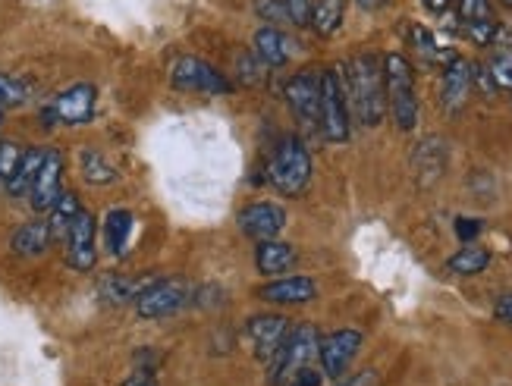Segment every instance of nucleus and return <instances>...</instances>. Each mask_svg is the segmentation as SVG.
<instances>
[{"mask_svg": "<svg viewBox=\"0 0 512 386\" xmlns=\"http://www.w3.org/2000/svg\"><path fill=\"white\" fill-rule=\"evenodd\" d=\"M384 88L387 110L399 132H412L418 126V95H415V70L403 54H387L384 60Z\"/></svg>", "mask_w": 512, "mask_h": 386, "instance_id": "2", "label": "nucleus"}, {"mask_svg": "<svg viewBox=\"0 0 512 386\" xmlns=\"http://www.w3.org/2000/svg\"><path fill=\"white\" fill-rule=\"evenodd\" d=\"M158 280V277H120V274H107L104 280H101V286H98V292H101V299L107 302V305H129V302H136L139 295Z\"/></svg>", "mask_w": 512, "mask_h": 386, "instance_id": "20", "label": "nucleus"}, {"mask_svg": "<svg viewBox=\"0 0 512 386\" xmlns=\"http://www.w3.org/2000/svg\"><path fill=\"white\" fill-rule=\"evenodd\" d=\"M362 10H368V13H374V10H384L387 7V0H355Z\"/></svg>", "mask_w": 512, "mask_h": 386, "instance_id": "42", "label": "nucleus"}, {"mask_svg": "<svg viewBox=\"0 0 512 386\" xmlns=\"http://www.w3.org/2000/svg\"><path fill=\"white\" fill-rule=\"evenodd\" d=\"M459 16L462 22L491 19V4H487V0H459Z\"/></svg>", "mask_w": 512, "mask_h": 386, "instance_id": "34", "label": "nucleus"}, {"mask_svg": "<svg viewBox=\"0 0 512 386\" xmlns=\"http://www.w3.org/2000/svg\"><path fill=\"white\" fill-rule=\"evenodd\" d=\"M286 101L296 120L308 129H321V73L302 70L286 82Z\"/></svg>", "mask_w": 512, "mask_h": 386, "instance_id": "8", "label": "nucleus"}, {"mask_svg": "<svg viewBox=\"0 0 512 386\" xmlns=\"http://www.w3.org/2000/svg\"><path fill=\"white\" fill-rule=\"evenodd\" d=\"M296 51H299V44L277 26H261L255 32V57L264 66H283Z\"/></svg>", "mask_w": 512, "mask_h": 386, "instance_id": "18", "label": "nucleus"}, {"mask_svg": "<svg viewBox=\"0 0 512 386\" xmlns=\"http://www.w3.org/2000/svg\"><path fill=\"white\" fill-rule=\"evenodd\" d=\"M318 295V283L311 277H280L258 289V299L267 305H305Z\"/></svg>", "mask_w": 512, "mask_h": 386, "instance_id": "17", "label": "nucleus"}, {"mask_svg": "<svg viewBox=\"0 0 512 386\" xmlns=\"http://www.w3.org/2000/svg\"><path fill=\"white\" fill-rule=\"evenodd\" d=\"M481 220H472V217H459L456 220V236L462 239V242H472V239H478L481 236Z\"/></svg>", "mask_w": 512, "mask_h": 386, "instance_id": "38", "label": "nucleus"}, {"mask_svg": "<svg viewBox=\"0 0 512 386\" xmlns=\"http://www.w3.org/2000/svg\"><path fill=\"white\" fill-rule=\"evenodd\" d=\"M170 79L180 92H195V95H227L230 92L227 76H220L202 57H180L173 63Z\"/></svg>", "mask_w": 512, "mask_h": 386, "instance_id": "7", "label": "nucleus"}, {"mask_svg": "<svg viewBox=\"0 0 512 386\" xmlns=\"http://www.w3.org/2000/svg\"><path fill=\"white\" fill-rule=\"evenodd\" d=\"M267 179H271V186L280 195H289V198H296V195H302L308 189V183H311V154L302 145V139L289 135V139H283L274 148L271 164H267Z\"/></svg>", "mask_w": 512, "mask_h": 386, "instance_id": "3", "label": "nucleus"}, {"mask_svg": "<svg viewBox=\"0 0 512 386\" xmlns=\"http://www.w3.org/2000/svg\"><path fill=\"white\" fill-rule=\"evenodd\" d=\"M299 261L296 248L286 245L280 239H267V242H258V252H255V267L261 270L264 277H277V274H286V270H293Z\"/></svg>", "mask_w": 512, "mask_h": 386, "instance_id": "19", "label": "nucleus"}, {"mask_svg": "<svg viewBox=\"0 0 512 386\" xmlns=\"http://www.w3.org/2000/svg\"><path fill=\"white\" fill-rule=\"evenodd\" d=\"M79 170L85 176V183H92V186H107V183H114L117 179V170L114 164L107 161V157L95 148H82L79 151Z\"/></svg>", "mask_w": 512, "mask_h": 386, "instance_id": "24", "label": "nucleus"}, {"mask_svg": "<svg viewBox=\"0 0 512 386\" xmlns=\"http://www.w3.org/2000/svg\"><path fill=\"white\" fill-rule=\"evenodd\" d=\"M132 226H136V217H132L126 208L110 211L104 220V242H107V252L110 255H123L126 252V242L132 236Z\"/></svg>", "mask_w": 512, "mask_h": 386, "instance_id": "23", "label": "nucleus"}, {"mask_svg": "<svg viewBox=\"0 0 512 386\" xmlns=\"http://www.w3.org/2000/svg\"><path fill=\"white\" fill-rule=\"evenodd\" d=\"M79 211H82V208H79V198H76L73 192H63V195L57 198V204L51 208V220H48V226H51V239H66V233H70V226H73V220H76Z\"/></svg>", "mask_w": 512, "mask_h": 386, "instance_id": "27", "label": "nucleus"}, {"mask_svg": "<svg viewBox=\"0 0 512 386\" xmlns=\"http://www.w3.org/2000/svg\"><path fill=\"white\" fill-rule=\"evenodd\" d=\"M236 70L239 73H246V82H258V76H261V70H264V63L255 57V51L252 54H242V57H236Z\"/></svg>", "mask_w": 512, "mask_h": 386, "instance_id": "36", "label": "nucleus"}, {"mask_svg": "<svg viewBox=\"0 0 512 386\" xmlns=\"http://www.w3.org/2000/svg\"><path fill=\"white\" fill-rule=\"evenodd\" d=\"M26 98H29V82L0 73V107H19L26 104Z\"/></svg>", "mask_w": 512, "mask_h": 386, "instance_id": "29", "label": "nucleus"}, {"mask_svg": "<svg viewBox=\"0 0 512 386\" xmlns=\"http://www.w3.org/2000/svg\"><path fill=\"white\" fill-rule=\"evenodd\" d=\"M409 38H412V44H415V51L425 57V60H431V63H453L456 60V54L453 51H447V48H440V44L434 41V35L425 29V26H412L409 29Z\"/></svg>", "mask_w": 512, "mask_h": 386, "instance_id": "28", "label": "nucleus"}, {"mask_svg": "<svg viewBox=\"0 0 512 386\" xmlns=\"http://www.w3.org/2000/svg\"><path fill=\"white\" fill-rule=\"evenodd\" d=\"M503 4H506V7H512V0H503Z\"/></svg>", "mask_w": 512, "mask_h": 386, "instance_id": "45", "label": "nucleus"}, {"mask_svg": "<svg viewBox=\"0 0 512 386\" xmlns=\"http://www.w3.org/2000/svg\"><path fill=\"white\" fill-rule=\"evenodd\" d=\"M95 101H98L95 85L79 82L73 88H66V92H60L54 101H48V107L41 110V117L48 126H82L95 117Z\"/></svg>", "mask_w": 512, "mask_h": 386, "instance_id": "6", "label": "nucleus"}, {"mask_svg": "<svg viewBox=\"0 0 512 386\" xmlns=\"http://www.w3.org/2000/svg\"><path fill=\"white\" fill-rule=\"evenodd\" d=\"M321 135L333 145L349 142L352 126H349V104L337 70L321 73Z\"/></svg>", "mask_w": 512, "mask_h": 386, "instance_id": "5", "label": "nucleus"}, {"mask_svg": "<svg viewBox=\"0 0 512 386\" xmlns=\"http://www.w3.org/2000/svg\"><path fill=\"white\" fill-rule=\"evenodd\" d=\"M475 88V66L469 60L456 57L453 63L443 66V82H440V107L447 113H459L469 104V95Z\"/></svg>", "mask_w": 512, "mask_h": 386, "instance_id": "15", "label": "nucleus"}, {"mask_svg": "<svg viewBox=\"0 0 512 386\" xmlns=\"http://www.w3.org/2000/svg\"><path fill=\"white\" fill-rule=\"evenodd\" d=\"M95 236H98V223L88 211H79L70 233H66V264L79 274L92 270L98 261V248H95Z\"/></svg>", "mask_w": 512, "mask_h": 386, "instance_id": "11", "label": "nucleus"}, {"mask_svg": "<svg viewBox=\"0 0 512 386\" xmlns=\"http://www.w3.org/2000/svg\"><path fill=\"white\" fill-rule=\"evenodd\" d=\"M340 82L346 92V104L362 126L374 129L387 117V88H384V63L374 54H355L346 66H340Z\"/></svg>", "mask_w": 512, "mask_h": 386, "instance_id": "1", "label": "nucleus"}, {"mask_svg": "<svg viewBox=\"0 0 512 386\" xmlns=\"http://www.w3.org/2000/svg\"><path fill=\"white\" fill-rule=\"evenodd\" d=\"M22 154H26V148H19L16 142H0V186H7L13 179Z\"/></svg>", "mask_w": 512, "mask_h": 386, "instance_id": "33", "label": "nucleus"}, {"mask_svg": "<svg viewBox=\"0 0 512 386\" xmlns=\"http://www.w3.org/2000/svg\"><path fill=\"white\" fill-rule=\"evenodd\" d=\"M318 346H321V336L311 324L289 327V336L283 339V346L277 349V355L271 361H267V377H271V383L283 386L296 371L308 368L311 361L318 358Z\"/></svg>", "mask_w": 512, "mask_h": 386, "instance_id": "4", "label": "nucleus"}, {"mask_svg": "<svg viewBox=\"0 0 512 386\" xmlns=\"http://www.w3.org/2000/svg\"><path fill=\"white\" fill-rule=\"evenodd\" d=\"M324 383V371H315V368H302V371H296L293 377L286 380V386H321Z\"/></svg>", "mask_w": 512, "mask_h": 386, "instance_id": "37", "label": "nucleus"}, {"mask_svg": "<svg viewBox=\"0 0 512 386\" xmlns=\"http://www.w3.org/2000/svg\"><path fill=\"white\" fill-rule=\"evenodd\" d=\"M192 299V289L183 280H154L136 302L139 317H170L183 311Z\"/></svg>", "mask_w": 512, "mask_h": 386, "instance_id": "10", "label": "nucleus"}, {"mask_svg": "<svg viewBox=\"0 0 512 386\" xmlns=\"http://www.w3.org/2000/svg\"><path fill=\"white\" fill-rule=\"evenodd\" d=\"M246 333L255 346V355L261 361H271L277 355V349L283 346V339L289 336V321L283 314H255V317H249Z\"/></svg>", "mask_w": 512, "mask_h": 386, "instance_id": "16", "label": "nucleus"}, {"mask_svg": "<svg viewBox=\"0 0 512 386\" xmlns=\"http://www.w3.org/2000/svg\"><path fill=\"white\" fill-rule=\"evenodd\" d=\"M374 383H377V374H374V371H362V374L349 377V380L340 383V386H374Z\"/></svg>", "mask_w": 512, "mask_h": 386, "instance_id": "40", "label": "nucleus"}, {"mask_svg": "<svg viewBox=\"0 0 512 386\" xmlns=\"http://www.w3.org/2000/svg\"><path fill=\"white\" fill-rule=\"evenodd\" d=\"M343 16H346V0H315V4H311L308 26L315 29L321 38H330L343 26Z\"/></svg>", "mask_w": 512, "mask_h": 386, "instance_id": "22", "label": "nucleus"}, {"mask_svg": "<svg viewBox=\"0 0 512 386\" xmlns=\"http://www.w3.org/2000/svg\"><path fill=\"white\" fill-rule=\"evenodd\" d=\"M311 4H315V0H286V10H289V19H293V26H308Z\"/></svg>", "mask_w": 512, "mask_h": 386, "instance_id": "35", "label": "nucleus"}, {"mask_svg": "<svg viewBox=\"0 0 512 386\" xmlns=\"http://www.w3.org/2000/svg\"><path fill=\"white\" fill-rule=\"evenodd\" d=\"M487 76L494 79L497 88H512V48H503L494 54L491 66H487Z\"/></svg>", "mask_w": 512, "mask_h": 386, "instance_id": "32", "label": "nucleus"}, {"mask_svg": "<svg viewBox=\"0 0 512 386\" xmlns=\"http://www.w3.org/2000/svg\"><path fill=\"white\" fill-rule=\"evenodd\" d=\"M362 349V333L343 327V330H333L321 339L318 346V358H321V371L327 380H343V374L349 371L352 358L359 355Z\"/></svg>", "mask_w": 512, "mask_h": 386, "instance_id": "9", "label": "nucleus"}, {"mask_svg": "<svg viewBox=\"0 0 512 386\" xmlns=\"http://www.w3.org/2000/svg\"><path fill=\"white\" fill-rule=\"evenodd\" d=\"M0 123H4V107H0Z\"/></svg>", "mask_w": 512, "mask_h": 386, "instance_id": "44", "label": "nucleus"}, {"mask_svg": "<svg viewBox=\"0 0 512 386\" xmlns=\"http://www.w3.org/2000/svg\"><path fill=\"white\" fill-rule=\"evenodd\" d=\"M129 386H154V383H151V377H148V374H142L136 383H129Z\"/></svg>", "mask_w": 512, "mask_h": 386, "instance_id": "43", "label": "nucleus"}, {"mask_svg": "<svg viewBox=\"0 0 512 386\" xmlns=\"http://www.w3.org/2000/svg\"><path fill=\"white\" fill-rule=\"evenodd\" d=\"M487 264H491V255H487L484 248L465 245L462 252H456L447 261V270H450V274H456V277H475V274H481V270H487Z\"/></svg>", "mask_w": 512, "mask_h": 386, "instance_id": "26", "label": "nucleus"}, {"mask_svg": "<svg viewBox=\"0 0 512 386\" xmlns=\"http://www.w3.org/2000/svg\"><path fill=\"white\" fill-rule=\"evenodd\" d=\"M236 223H239L242 236H249L255 242H267V239H277L283 233L286 211L274 201H255V204H249V208L239 211Z\"/></svg>", "mask_w": 512, "mask_h": 386, "instance_id": "13", "label": "nucleus"}, {"mask_svg": "<svg viewBox=\"0 0 512 386\" xmlns=\"http://www.w3.org/2000/svg\"><path fill=\"white\" fill-rule=\"evenodd\" d=\"M51 245V226L41 223V220H32L26 226H19L13 233V252L22 255V258H35V255H44Z\"/></svg>", "mask_w": 512, "mask_h": 386, "instance_id": "21", "label": "nucleus"}, {"mask_svg": "<svg viewBox=\"0 0 512 386\" xmlns=\"http://www.w3.org/2000/svg\"><path fill=\"white\" fill-rule=\"evenodd\" d=\"M494 314L500 317L503 324H509V327H512V292L500 295V299H497V305H494Z\"/></svg>", "mask_w": 512, "mask_h": 386, "instance_id": "39", "label": "nucleus"}, {"mask_svg": "<svg viewBox=\"0 0 512 386\" xmlns=\"http://www.w3.org/2000/svg\"><path fill=\"white\" fill-rule=\"evenodd\" d=\"M447 164H450V148L440 135H428L412 151V173L421 189H431L434 183H440V176L447 173Z\"/></svg>", "mask_w": 512, "mask_h": 386, "instance_id": "14", "label": "nucleus"}, {"mask_svg": "<svg viewBox=\"0 0 512 386\" xmlns=\"http://www.w3.org/2000/svg\"><path fill=\"white\" fill-rule=\"evenodd\" d=\"M421 4H425L428 13H447V7L453 4V0H421Z\"/></svg>", "mask_w": 512, "mask_h": 386, "instance_id": "41", "label": "nucleus"}, {"mask_svg": "<svg viewBox=\"0 0 512 386\" xmlns=\"http://www.w3.org/2000/svg\"><path fill=\"white\" fill-rule=\"evenodd\" d=\"M41 161H44V148H29L26 154H22V161H19L16 173H13V179H10V183H7L4 189H7L13 198L29 195V189H32V179H35V173H38Z\"/></svg>", "mask_w": 512, "mask_h": 386, "instance_id": "25", "label": "nucleus"}, {"mask_svg": "<svg viewBox=\"0 0 512 386\" xmlns=\"http://www.w3.org/2000/svg\"><path fill=\"white\" fill-rule=\"evenodd\" d=\"M63 154L57 148H44V161L32 179V189H29V201L35 211H51L57 198L63 195Z\"/></svg>", "mask_w": 512, "mask_h": 386, "instance_id": "12", "label": "nucleus"}, {"mask_svg": "<svg viewBox=\"0 0 512 386\" xmlns=\"http://www.w3.org/2000/svg\"><path fill=\"white\" fill-rule=\"evenodd\" d=\"M462 32L469 35V41H475V44H494L497 41V35H500V26H497V19L491 16V19H475V22H462Z\"/></svg>", "mask_w": 512, "mask_h": 386, "instance_id": "31", "label": "nucleus"}, {"mask_svg": "<svg viewBox=\"0 0 512 386\" xmlns=\"http://www.w3.org/2000/svg\"><path fill=\"white\" fill-rule=\"evenodd\" d=\"M255 13L264 19V26H293V19H289V10H286V0H258L255 4Z\"/></svg>", "mask_w": 512, "mask_h": 386, "instance_id": "30", "label": "nucleus"}]
</instances>
